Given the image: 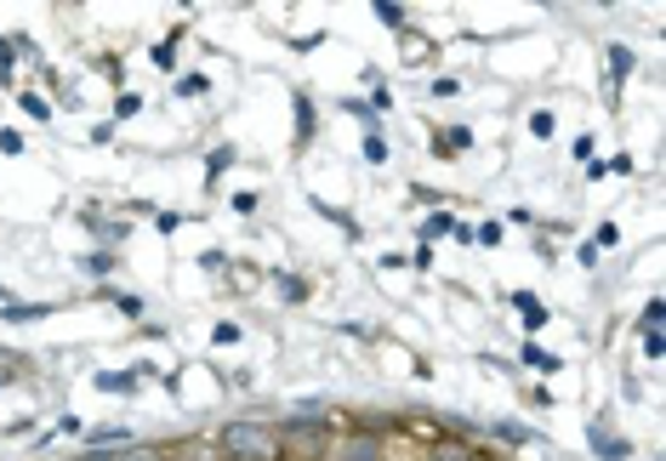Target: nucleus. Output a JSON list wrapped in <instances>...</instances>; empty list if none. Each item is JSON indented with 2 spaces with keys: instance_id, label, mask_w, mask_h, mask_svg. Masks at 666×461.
<instances>
[{
  "instance_id": "1",
  "label": "nucleus",
  "mask_w": 666,
  "mask_h": 461,
  "mask_svg": "<svg viewBox=\"0 0 666 461\" xmlns=\"http://www.w3.org/2000/svg\"><path fill=\"white\" fill-rule=\"evenodd\" d=\"M217 455L222 461H280L285 444H280V433H273L268 421H228V428L217 433Z\"/></svg>"
},
{
  "instance_id": "2",
  "label": "nucleus",
  "mask_w": 666,
  "mask_h": 461,
  "mask_svg": "<svg viewBox=\"0 0 666 461\" xmlns=\"http://www.w3.org/2000/svg\"><path fill=\"white\" fill-rule=\"evenodd\" d=\"M387 450H382V433H347L342 444H336V461H382Z\"/></svg>"
},
{
  "instance_id": "3",
  "label": "nucleus",
  "mask_w": 666,
  "mask_h": 461,
  "mask_svg": "<svg viewBox=\"0 0 666 461\" xmlns=\"http://www.w3.org/2000/svg\"><path fill=\"white\" fill-rule=\"evenodd\" d=\"M291 108H296V137H291V143H296V148H308L313 137H320V108H313V97H308V92H296V97H291Z\"/></svg>"
},
{
  "instance_id": "4",
  "label": "nucleus",
  "mask_w": 666,
  "mask_h": 461,
  "mask_svg": "<svg viewBox=\"0 0 666 461\" xmlns=\"http://www.w3.org/2000/svg\"><path fill=\"white\" fill-rule=\"evenodd\" d=\"M586 439H593V450H599L604 461H626V455H633V444L615 439V433L604 428V421H593V428H586Z\"/></svg>"
},
{
  "instance_id": "5",
  "label": "nucleus",
  "mask_w": 666,
  "mask_h": 461,
  "mask_svg": "<svg viewBox=\"0 0 666 461\" xmlns=\"http://www.w3.org/2000/svg\"><path fill=\"white\" fill-rule=\"evenodd\" d=\"M103 394H137V370H97Z\"/></svg>"
},
{
  "instance_id": "6",
  "label": "nucleus",
  "mask_w": 666,
  "mask_h": 461,
  "mask_svg": "<svg viewBox=\"0 0 666 461\" xmlns=\"http://www.w3.org/2000/svg\"><path fill=\"white\" fill-rule=\"evenodd\" d=\"M530 370H541V376H553V370H564V359L559 354H547V348H535V342H524V354H519Z\"/></svg>"
},
{
  "instance_id": "7",
  "label": "nucleus",
  "mask_w": 666,
  "mask_h": 461,
  "mask_svg": "<svg viewBox=\"0 0 666 461\" xmlns=\"http://www.w3.org/2000/svg\"><path fill=\"white\" fill-rule=\"evenodd\" d=\"M513 307L524 314V325H530V331H541V325H547V302H535L530 291H513Z\"/></svg>"
},
{
  "instance_id": "8",
  "label": "nucleus",
  "mask_w": 666,
  "mask_h": 461,
  "mask_svg": "<svg viewBox=\"0 0 666 461\" xmlns=\"http://www.w3.org/2000/svg\"><path fill=\"white\" fill-rule=\"evenodd\" d=\"M638 69V57H633V46H610V86H621L626 74Z\"/></svg>"
},
{
  "instance_id": "9",
  "label": "nucleus",
  "mask_w": 666,
  "mask_h": 461,
  "mask_svg": "<svg viewBox=\"0 0 666 461\" xmlns=\"http://www.w3.org/2000/svg\"><path fill=\"white\" fill-rule=\"evenodd\" d=\"M461 148H474V132L467 126H450V132L434 137V154H461Z\"/></svg>"
},
{
  "instance_id": "10",
  "label": "nucleus",
  "mask_w": 666,
  "mask_h": 461,
  "mask_svg": "<svg viewBox=\"0 0 666 461\" xmlns=\"http://www.w3.org/2000/svg\"><path fill=\"white\" fill-rule=\"evenodd\" d=\"M52 314V307L46 302H34V307H23V302H12V307H0V319H7V325H29V319H46Z\"/></svg>"
},
{
  "instance_id": "11",
  "label": "nucleus",
  "mask_w": 666,
  "mask_h": 461,
  "mask_svg": "<svg viewBox=\"0 0 666 461\" xmlns=\"http://www.w3.org/2000/svg\"><path fill=\"white\" fill-rule=\"evenodd\" d=\"M450 228H456V217H450V211H434V217L422 222V245H434V240H445Z\"/></svg>"
},
{
  "instance_id": "12",
  "label": "nucleus",
  "mask_w": 666,
  "mask_h": 461,
  "mask_svg": "<svg viewBox=\"0 0 666 461\" xmlns=\"http://www.w3.org/2000/svg\"><path fill=\"white\" fill-rule=\"evenodd\" d=\"M228 166H233V148H228V143H222V148H217V154H211V160H206V188H217V177H222V171H228Z\"/></svg>"
},
{
  "instance_id": "13",
  "label": "nucleus",
  "mask_w": 666,
  "mask_h": 461,
  "mask_svg": "<svg viewBox=\"0 0 666 461\" xmlns=\"http://www.w3.org/2000/svg\"><path fill=\"white\" fill-rule=\"evenodd\" d=\"M103 461H166V450H143V444H126V450H108Z\"/></svg>"
},
{
  "instance_id": "14",
  "label": "nucleus",
  "mask_w": 666,
  "mask_h": 461,
  "mask_svg": "<svg viewBox=\"0 0 666 461\" xmlns=\"http://www.w3.org/2000/svg\"><path fill=\"white\" fill-rule=\"evenodd\" d=\"M490 433H496L501 444H530V439H535L530 428H519V421H496V428H490Z\"/></svg>"
},
{
  "instance_id": "15",
  "label": "nucleus",
  "mask_w": 666,
  "mask_h": 461,
  "mask_svg": "<svg viewBox=\"0 0 666 461\" xmlns=\"http://www.w3.org/2000/svg\"><path fill=\"white\" fill-rule=\"evenodd\" d=\"M273 285H280L285 302H308V280H296V274H273Z\"/></svg>"
},
{
  "instance_id": "16",
  "label": "nucleus",
  "mask_w": 666,
  "mask_h": 461,
  "mask_svg": "<svg viewBox=\"0 0 666 461\" xmlns=\"http://www.w3.org/2000/svg\"><path fill=\"white\" fill-rule=\"evenodd\" d=\"M376 18H382L387 29H405V23H410V12H405V7H394V0H376Z\"/></svg>"
},
{
  "instance_id": "17",
  "label": "nucleus",
  "mask_w": 666,
  "mask_h": 461,
  "mask_svg": "<svg viewBox=\"0 0 666 461\" xmlns=\"http://www.w3.org/2000/svg\"><path fill=\"white\" fill-rule=\"evenodd\" d=\"M18 108L29 114V121H52V103H46V97H34V92H23V97H18Z\"/></svg>"
},
{
  "instance_id": "18",
  "label": "nucleus",
  "mask_w": 666,
  "mask_h": 461,
  "mask_svg": "<svg viewBox=\"0 0 666 461\" xmlns=\"http://www.w3.org/2000/svg\"><path fill=\"white\" fill-rule=\"evenodd\" d=\"M92 234H97V240H108V245H121V240L132 234V228H126V222H97V217H92Z\"/></svg>"
},
{
  "instance_id": "19",
  "label": "nucleus",
  "mask_w": 666,
  "mask_h": 461,
  "mask_svg": "<svg viewBox=\"0 0 666 461\" xmlns=\"http://www.w3.org/2000/svg\"><path fill=\"white\" fill-rule=\"evenodd\" d=\"M206 92H211L206 74H183V81H177V97H206Z\"/></svg>"
},
{
  "instance_id": "20",
  "label": "nucleus",
  "mask_w": 666,
  "mask_h": 461,
  "mask_svg": "<svg viewBox=\"0 0 666 461\" xmlns=\"http://www.w3.org/2000/svg\"><path fill=\"white\" fill-rule=\"evenodd\" d=\"M86 439H92V444H103V450H108V444H132V433H126V428H92Z\"/></svg>"
},
{
  "instance_id": "21",
  "label": "nucleus",
  "mask_w": 666,
  "mask_h": 461,
  "mask_svg": "<svg viewBox=\"0 0 666 461\" xmlns=\"http://www.w3.org/2000/svg\"><path fill=\"white\" fill-rule=\"evenodd\" d=\"M137 108H143V97H137V92H121V97H114V121H132Z\"/></svg>"
},
{
  "instance_id": "22",
  "label": "nucleus",
  "mask_w": 666,
  "mask_h": 461,
  "mask_svg": "<svg viewBox=\"0 0 666 461\" xmlns=\"http://www.w3.org/2000/svg\"><path fill=\"white\" fill-rule=\"evenodd\" d=\"M108 302H114V307H121V314H126V319H143V302H137V296H126V291H108Z\"/></svg>"
},
{
  "instance_id": "23",
  "label": "nucleus",
  "mask_w": 666,
  "mask_h": 461,
  "mask_svg": "<svg viewBox=\"0 0 666 461\" xmlns=\"http://www.w3.org/2000/svg\"><path fill=\"white\" fill-rule=\"evenodd\" d=\"M240 336H246V331L233 325V319H222V325L211 331V342H217V348H233V342H240Z\"/></svg>"
},
{
  "instance_id": "24",
  "label": "nucleus",
  "mask_w": 666,
  "mask_h": 461,
  "mask_svg": "<svg viewBox=\"0 0 666 461\" xmlns=\"http://www.w3.org/2000/svg\"><path fill=\"white\" fill-rule=\"evenodd\" d=\"M154 63H160V69H177V34H171V41H160V46H154Z\"/></svg>"
},
{
  "instance_id": "25",
  "label": "nucleus",
  "mask_w": 666,
  "mask_h": 461,
  "mask_svg": "<svg viewBox=\"0 0 666 461\" xmlns=\"http://www.w3.org/2000/svg\"><path fill=\"white\" fill-rule=\"evenodd\" d=\"M474 240H479V245H501V222H479Z\"/></svg>"
},
{
  "instance_id": "26",
  "label": "nucleus",
  "mask_w": 666,
  "mask_h": 461,
  "mask_svg": "<svg viewBox=\"0 0 666 461\" xmlns=\"http://www.w3.org/2000/svg\"><path fill=\"white\" fill-rule=\"evenodd\" d=\"M365 160H371V166H382V160H387V143H382L376 132L365 137Z\"/></svg>"
},
{
  "instance_id": "27",
  "label": "nucleus",
  "mask_w": 666,
  "mask_h": 461,
  "mask_svg": "<svg viewBox=\"0 0 666 461\" xmlns=\"http://www.w3.org/2000/svg\"><path fill=\"white\" fill-rule=\"evenodd\" d=\"M108 268H114V251H92L86 256V274H108Z\"/></svg>"
},
{
  "instance_id": "28",
  "label": "nucleus",
  "mask_w": 666,
  "mask_h": 461,
  "mask_svg": "<svg viewBox=\"0 0 666 461\" xmlns=\"http://www.w3.org/2000/svg\"><path fill=\"white\" fill-rule=\"evenodd\" d=\"M530 132H535V137H553V114L535 108V114H530Z\"/></svg>"
},
{
  "instance_id": "29",
  "label": "nucleus",
  "mask_w": 666,
  "mask_h": 461,
  "mask_svg": "<svg viewBox=\"0 0 666 461\" xmlns=\"http://www.w3.org/2000/svg\"><path fill=\"white\" fill-rule=\"evenodd\" d=\"M154 228H160V234H177V228H183V211H160V217H154Z\"/></svg>"
},
{
  "instance_id": "30",
  "label": "nucleus",
  "mask_w": 666,
  "mask_h": 461,
  "mask_svg": "<svg viewBox=\"0 0 666 461\" xmlns=\"http://www.w3.org/2000/svg\"><path fill=\"white\" fill-rule=\"evenodd\" d=\"M604 245H621V228H615V222H604V228H599V240H593V251H604Z\"/></svg>"
},
{
  "instance_id": "31",
  "label": "nucleus",
  "mask_w": 666,
  "mask_h": 461,
  "mask_svg": "<svg viewBox=\"0 0 666 461\" xmlns=\"http://www.w3.org/2000/svg\"><path fill=\"white\" fill-rule=\"evenodd\" d=\"M644 354H649V359H660V354H666V342H660V331H644Z\"/></svg>"
},
{
  "instance_id": "32",
  "label": "nucleus",
  "mask_w": 666,
  "mask_h": 461,
  "mask_svg": "<svg viewBox=\"0 0 666 461\" xmlns=\"http://www.w3.org/2000/svg\"><path fill=\"white\" fill-rule=\"evenodd\" d=\"M427 92H434V97H456V92H461V86H456V81H450V74H439V81H434V86H427Z\"/></svg>"
},
{
  "instance_id": "33",
  "label": "nucleus",
  "mask_w": 666,
  "mask_h": 461,
  "mask_svg": "<svg viewBox=\"0 0 666 461\" xmlns=\"http://www.w3.org/2000/svg\"><path fill=\"white\" fill-rule=\"evenodd\" d=\"M0 154H23V137L18 132H0Z\"/></svg>"
},
{
  "instance_id": "34",
  "label": "nucleus",
  "mask_w": 666,
  "mask_h": 461,
  "mask_svg": "<svg viewBox=\"0 0 666 461\" xmlns=\"http://www.w3.org/2000/svg\"><path fill=\"white\" fill-rule=\"evenodd\" d=\"M660 314H666V307H660V302H649V307H644V331H660Z\"/></svg>"
},
{
  "instance_id": "35",
  "label": "nucleus",
  "mask_w": 666,
  "mask_h": 461,
  "mask_svg": "<svg viewBox=\"0 0 666 461\" xmlns=\"http://www.w3.org/2000/svg\"><path fill=\"white\" fill-rule=\"evenodd\" d=\"M200 268H211V274H222V268H228V256H222V251H206V256H200Z\"/></svg>"
},
{
  "instance_id": "36",
  "label": "nucleus",
  "mask_w": 666,
  "mask_h": 461,
  "mask_svg": "<svg viewBox=\"0 0 666 461\" xmlns=\"http://www.w3.org/2000/svg\"><path fill=\"white\" fill-rule=\"evenodd\" d=\"M439 461H474V455H467L461 444H439Z\"/></svg>"
},
{
  "instance_id": "37",
  "label": "nucleus",
  "mask_w": 666,
  "mask_h": 461,
  "mask_svg": "<svg viewBox=\"0 0 666 461\" xmlns=\"http://www.w3.org/2000/svg\"><path fill=\"white\" fill-rule=\"evenodd\" d=\"M12 376H18V370H12V365H0V388H7V381H12Z\"/></svg>"
}]
</instances>
